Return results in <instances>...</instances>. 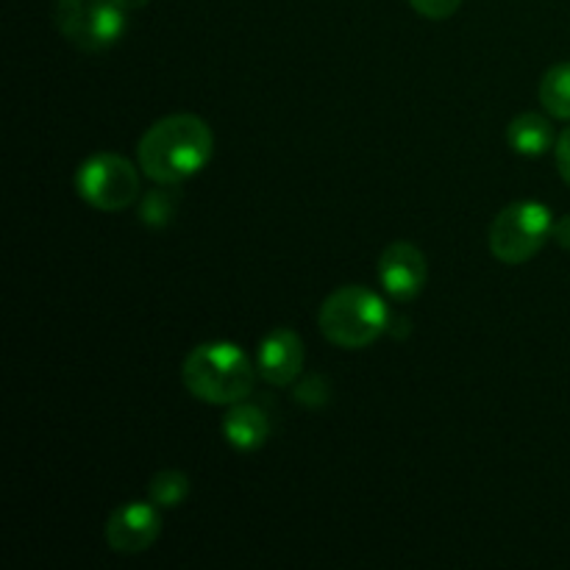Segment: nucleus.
Wrapping results in <instances>:
<instances>
[{
  "instance_id": "1",
  "label": "nucleus",
  "mask_w": 570,
  "mask_h": 570,
  "mask_svg": "<svg viewBox=\"0 0 570 570\" xmlns=\"http://www.w3.org/2000/svg\"><path fill=\"white\" fill-rule=\"evenodd\" d=\"M215 154V134L198 115H167L142 134L137 145V165L145 178L173 187L198 176Z\"/></svg>"
},
{
  "instance_id": "2",
  "label": "nucleus",
  "mask_w": 570,
  "mask_h": 570,
  "mask_svg": "<svg viewBox=\"0 0 570 570\" xmlns=\"http://www.w3.org/2000/svg\"><path fill=\"white\" fill-rule=\"evenodd\" d=\"M256 365L237 343L215 340L195 345L181 365V382L193 399L212 406H232L248 399L256 384Z\"/></svg>"
},
{
  "instance_id": "3",
  "label": "nucleus",
  "mask_w": 570,
  "mask_h": 570,
  "mask_svg": "<svg viewBox=\"0 0 570 570\" xmlns=\"http://www.w3.org/2000/svg\"><path fill=\"white\" fill-rule=\"evenodd\" d=\"M317 326L323 337L337 348H367L390 328L387 301L371 287L345 284L326 295L317 312Z\"/></svg>"
},
{
  "instance_id": "4",
  "label": "nucleus",
  "mask_w": 570,
  "mask_h": 570,
  "mask_svg": "<svg viewBox=\"0 0 570 570\" xmlns=\"http://www.w3.org/2000/svg\"><path fill=\"white\" fill-rule=\"evenodd\" d=\"M554 237V215L540 200H515L493 217L488 232L490 254L501 265H527Z\"/></svg>"
},
{
  "instance_id": "5",
  "label": "nucleus",
  "mask_w": 570,
  "mask_h": 570,
  "mask_svg": "<svg viewBox=\"0 0 570 570\" xmlns=\"http://www.w3.org/2000/svg\"><path fill=\"white\" fill-rule=\"evenodd\" d=\"M122 0H56L53 20L61 37L83 53H100L126 33Z\"/></svg>"
},
{
  "instance_id": "6",
  "label": "nucleus",
  "mask_w": 570,
  "mask_h": 570,
  "mask_svg": "<svg viewBox=\"0 0 570 570\" xmlns=\"http://www.w3.org/2000/svg\"><path fill=\"white\" fill-rule=\"evenodd\" d=\"M139 165L120 154H95L76 170V193L98 212H122L139 198Z\"/></svg>"
},
{
  "instance_id": "7",
  "label": "nucleus",
  "mask_w": 570,
  "mask_h": 570,
  "mask_svg": "<svg viewBox=\"0 0 570 570\" xmlns=\"http://www.w3.org/2000/svg\"><path fill=\"white\" fill-rule=\"evenodd\" d=\"M161 512L154 501H126L106 518L104 538L115 554H142L159 540Z\"/></svg>"
},
{
  "instance_id": "8",
  "label": "nucleus",
  "mask_w": 570,
  "mask_h": 570,
  "mask_svg": "<svg viewBox=\"0 0 570 570\" xmlns=\"http://www.w3.org/2000/svg\"><path fill=\"white\" fill-rule=\"evenodd\" d=\"M376 273L384 293L399 301V304H406V301H415L426 287L429 265L417 245L406 243V239H395L379 256Z\"/></svg>"
},
{
  "instance_id": "9",
  "label": "nucleus",
  "mask_w": 570,
  "mask_h": 570,
  "mask_svg": "<svg viewBox=\"0 0 570 570\" xmlns=\"http://www.w3.org/2000/svg\"><path fill=\"white\" fill-rule=\"evenodd\" d=\"M306 365L304 340L293 328H273L259 343L256 371L273 387H289Z\"/></svg>"
},
{
  "instance_id": "10",
  "label": "nucleus",
  "mask_w": 570,
  "mask_h": 570,
  "mask_svg": "<svg viewBox=\"0 0 570 570\" xmlns=\"http://www.w3.org/2000/svg\"><path fill=\"white\" fill-rule=\"evenodd\" d=\"M220 432L234 451L250 454V451H259L267 443V438H271V421H267V415L259 406L248 404V401H239V404L228 406V412L223 415Z\"/></svg>"
},
{
  "instance_id": "11",
  "label": "nucleus",
  "mask_w": 570,
  "mask_h": 570,
  "mask_svg": "<svg viewBox=\"0 0 570 570\" xmlns=\"http://www.w3.org/2000/svg\"><path fill=\"white\" fill-rule=\"evenodd\" d=\"M507 145L521 156H543L557 145L554 126L546 115L538 111H521L507 126Z\"/></svg>"
},
{
  "instance_id": "12",
  "label": "nucleus",
  "mask_w": 570,
  "mask_h": 570,
  "mask_svg": "<svg viewBox=\"0 0 570 570\" xmlns=\"http://www.w3.org/2000/svg\"><path fill=\"white\" fill-rule=\"evenodd\" d=\"M540 104L557 120H570V61H560L540 78Z\"/></svg>"
},
{
  "instance_id": "13",
  "label": "nucleus",
  "mask_w": 570,
  "mask_h": 570,
  "mask_svg": "<svg viewBox=\"0 0 570 570\" xmlns=\"http://www.w3.org/2000/svg\"><path fill=\"white\" fill-rule=\"evenodd\" d=\"M189 495V476L176 468L159 471L148 484V499L154 501L159 510H176L187 501Z\"/></svg>"
},
{
  "instance_id": "14",
  "label": "nucleus",
  "mask_w": 570,
  "mask_h": 570,
  "mask_svg": "<svg viewBox=\"0 0 570 570\" xmlns=\"http://www.w3.org/2000/svg\"><path fill=\"white\" fill-rule=\"evenodd\" d=\"M410 6L426 20H449L451 14H456L462 0H410Z\"/></svg>"
},
{
  "instance_id": "15",
  "label": "nucleus",
  "mask_w": 570,
  "mask_h": 570,
  "mask_svg": "<svg viewBox=\"0 0 570 570\" xmlns=\"http://www.w3.org/2000/svg\"><path fill=\"white\" fill-rule=\"evenodd\" d=\"M554 156H557V170H560L562 181L570 187V126L560 134V137H557Z\"/></svg>"
},
{
  "instance_id": "16",
  "label": "nucleus",
  "mask_w": 570,
  "mask_h": 570,
  "mask_svg": "<svg viewBox=\"0 0 570 570\" xmlns=\"http://www.w3.org/2000/svg\"><path fill=\"white\" fill-rule=\"evenodd\" d=\"M554 239L560 248L570 250V215L560 217V220H554Z\"/></svg>"
}]
</instances>
